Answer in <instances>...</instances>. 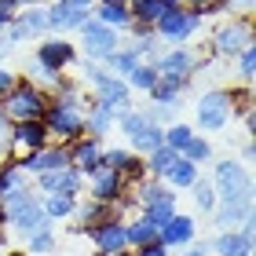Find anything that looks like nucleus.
Wrapping results in <instances>:
<instances>
[{
    "label": "nucleus",
    "instance_id": "45",
    "mask_svg": "<svg viewBox=\"0 0 256 256\" xmlns=\"http://www.w3.org/2000/svg\"><path fill=\"white\" fill-rule=\"evenodd\" d=\"M18 15V4L15 0H0V37H4V30H8V22Z\"/></svg>",
    "mask_w": 256,
    "mask_h": 256
},
{
    "label": "nucleus",
    "instance_id": "31",
    "mask_svg": "<svg viewBox=\"0 0 256 256\" xmlns=\"http://www.w3.org/2000/svg\"><path fill=\"white\" fill-rule=\"evenodd\" d=\"M139 62H143V59H139V55H136L132 48H118V52H114V55H110V59L102 62V66H106L114 77H128V74H132V70H136Z\"/></svg>",
    "mask_w": 256,
    "mask_h": 256
},
{
    "label": "nucleus",
    "instance_id": "51",
    "mask_svg": "<svg viewBox=\"0 0 256 256\" xmlns=\"http://www.w3.org/2000/svg\"><path fill=\"white\" fill-rule=\"evenodd\" d=\"M242 158H246V161H252V158H256V150H252V136H246V146H242Z\"/></svg>",
    "mask_w": 256,
    "mask_h": 256
},
{
    "label": "nucleus",
    "instance_id": "6",
    "mask_svg": "<svg viewBox=\"0 0 256 256\" xmlns=\"http://www.w3.org/2000/svg\"><path fill=\"white\" fill-rule=\"evenodd\" d=\"M194 114H198V128L202 132H224L230 124V118H234V96L224 88H212L198 99Z\"/></svg>",
    "mask_w": 256,
    "mask_h": 256
},
{
    "label": "nucleus",
    "instance_id": "47",
    "mask_svg": "<svg viewBox=\"0 0 256 256\" xmlns=\"http://www.w3.org/2000/svg\"><path fill=\"white\" fill-rule=\"evenodd\" d=\"M220 0H183V8H190V11H202V15H212Z\"/></svg>",
    "mask_w": 256,
    "mask_h": 256
},
{
    "label": "nucleus",
    "instance_id": "1",
    "mask_svg": "<svg viewBox=\"0 0 256 256\" xmlns=\"http://www.w3.org/2000/svg\"><path fill=\"white\" fill-rule=\"evenodd\" d=\"M52 96H44L37 84H30L26 77H18V84L0 99V114L8 121H40L44 110H48Z\"/></svg>",
    "mask_w": 256,
    "mask_h": 256
},
{
    "label": "nucleus",
    "instance_id": "26",
    "mask_svg": "<svg viewBox=\"0 0 256 256\" xmlns=\"http://www.w3.org/2000/svg\"><path fill=\"white\" fill-rule=\"evenodd\" d=\"M92 18L102 22V26H110V30H128L132 26V15H128V4H96L92 8Z\"/></svg>",
    "mask_w": 256,
    "mask_h": 256
},
{
    "label": "nucleus",
    "instance_id": "19",
    "mask_svg": "<svg viewBox=\"0 0 256 256\" xmlns=\"http://www.w3.org/2000/svg\"><path fill=\"white\" fill-rule=\"evenodd\" d=\"M106 220H121V216H118V208H114V205L96 202V198H88L84 205L77 202V208H74V230H88L96 224H106Z\"/></svg>",
    "mask_w": 256,
    "mask_h": 256
},
{
    "label": "nucleus",
    "instance_id": "7",
    "mask_svg": "<svg viewBox=\"0 0 256 256\" xmlns=\"http://www.w3.org/2000/svg\"><path fill=\"white\" fill-rule=\"evenodd\" d=\"M77 33H80V48H84V59H92V62H106L110 55L121 48V33H118V30H110V26H102V22H96V18H88Z\"/></svg>",
    "mask_w": 256,
    "mask_h": 256
},
{
    "label": "nucleus",
    "instance_id": "20",
    "mask_svg": "<svg viewBox=\"0 0 256 256\" xmlns=\"http://www.w3.org/2000/svg\"><path fill=\"white\" fill-rule=\"evenodd\" d=\"M118 128V114L114 110H106V106H99L96 99L84 106V136H92V139H102L106 132H114Z\"/></svg>",
    "mask_w": 256,
    "mask_h": 256
},
{
    "label": "nucleus",
    "instance_id": "35",
    "mask_svg": "<svg viewBox=\"0 0 256 256\" xmlns=\"http://www.w3.org/2000/svg\"><path fill=\"white\" fill-rule=\"evenodd\" d=\"M190 139H194V128H190V124H183V121H172V124H165V146H168V150L183 154V146H187Z\"/></svg>",
    "mask_w": 256,
    "mask_h": 256
},
{
    "label": "nucleus",
    "instance_id": "37",
    "mask_svg": "<svg viewBox=\"0 0 256 256\" xmlns=\"http://www.w3.org/2000/svg\"><path fill=\"white\" fill-rule=\"evenodd\" d=\"M22 242H26V256H48V252H55V230L52 227H44V230H37V234H30Z\"/></svg>",
    "mask_w": 256,
    "mask_h": 256
},
{
    "label": "nucleus",
    "instance_id": "50",
    "mask_svg": "<svg viewBox=\"0 0 256 256\" xmlns=\"http://www.w3.org/2000/svg\"><path fill=\"white\" fill-rule=\"evenodd\" d=\"M208 249L205 246H187V249H180V256H205Z\"/></svg>",
    "mask_w": 256,
    "mask_h": 256
},
{
    "label": "nucleus",
    "instance_id": "32",
    "mask_svg": "<svg viewBox=\"0 0 256 256\" xmlns=\"http://www.w3.org/2000/svg\"><path fill=\"white\" fill-rule=\"evenodd\" d=\"M26 80L30 84H37L44 96H55V88H59V80H62V74H52V70H44L40 62H30V70H26Z\"/></svg>",
    "mask_w": 256,
    "mask_h": 256
},
{
    "label": "nucleus",
    "instance_id": "39",
    "mask_svg": "<svg viewBox=\"0 0 256 256\" xmlns=\"http://www.w3.org/2000/svg\"><path fill=\"white\" fill-rule=\"evenodd\" d=\"M180 158H187L190 165H198V168H202L205 161L212 158V143H208V139H202V136L194 132V139H190L187 146H183V154H180Z\"/></svg>",
    "mask_w": 256,
    "mask_h": 256
},
{
    "label": "nucleus",
    "instance_id": "55",
    "mask_svg": "<svg viewBox=\"0 0 256 256\" xmlns=\"http://www.w3.org/2000/svg\"><path fill=\"white\" fill-rule=\"evenodd\" d=\"M96 4H128V0H96Z\"/></svg>",
    "mask_w": 256,
    "mask_h": 256
},
{
    "label": "nucleus",
    "instance_id": "54",
    "mask_svg": "<svg viewBox=\"0 0 256 256\" xmlns=\"http://www.w3.org/2000/svg\"><path fill=\"white\" fill-rule=\"evenodd\" d=\"M161 4H165V8H180L183 0H161Z\"/></svg>",
    "mask_w": 256,
    "mask_h": 256
},
{
    "label": "nucleus",
    "instance_id": "13",
    "mask_svg": "<svg viewBox=\"0 0 256 256\" xmlns=\"http://www.w3.org/2000/svg\"><path fill=\"white\" fill-rule=\"evenodd\" d=\"M128 194V183L121 172H114V168H96L88 176V198H96V202H106V205H118L121 198Z\"/></svg>",
    "mask_w": 256,
    "mask_h": 256
},
{
    "label": "nucleus",
    "instance_id": "3",
    "mask_svg": "<svg viewBox=\"0 0 256 256\" xmlns=\"http://www.w3.org/2000/svg\"><path fill=\"white\" fill-rule=\"evenodd\" d=\"M208 183L216 187L220 202H252V180H249L246 161H234V158L216 161L212 180H208Z\"/></svg>",
    "mask_w": 256,
    "mask_h": 256
},
{
    "label": "nucleus",
    "instance_id": "57",
    "mask_svg": "<svg viewBox=\"0 0 256 256\" xmlns=\"http://www.w3.org/2000/svg\"><path fill=\"white\" fill-rule=\"evenodd\" d=\"M0 246H4V242H0ZM0 256H4V252H0Z\"/></svg>",
    "mask_w": 256,
    "mask_h": 256
},
{
    "label": "nucleus",
    "instance_id": "52",
    "mask_svg": "<svg viewBox=\"0 0 256 256\" xmlns=\"http://www.w3.org/2000/svg\"><path fill=\"white\" fill-rule=\"evenodd\" d=\"M15 4H18V11H22V8H37L40 0H15Z\"/></svg>",
    "mask_w": 256,
    "mask_h": 256
},
{
    "label": "nucleus",
    "instance_id": "9",
    "mask_svg": "<svg viewBox=\"0 0 256 256\" xmlns=\"http://www.w3.org/2000/svg\"><path fill=\"white\" fill-rule=\"evenodd\" d=\"M84 234L92 238V249H96V256H121V252H132L124 220H106V224H96V227H88Z\"/></svg>",
    "mask_w": 256,
    "mask_h": 256
},
{
    "label": "nucleus",
    "instance_id": "34",
    "mask_svg": "<svg viewBox=\"0 0 256 256\" xmlns=\"http://www.w3.org/2000/svg\"><path fill=\"white\" fill-rule=\"evenodd\" d=\"M172 212H176V198H165V202H158V205H146V208H139V216L146 220V224H154L158 230L172 220Z\"/></svg>",
    "mask_w": 256,
    "mask_h": 256
},
{
    "label": "nucleus",
    "instance_id": "29",
    "mask_svg": "<svg viewBox=\"0 0 256 256\" xmlns=\"http://www.w3.org/2000/svg\"><path fill=\"white\" fill-rule=\"evenodd\" d=\"M124 227H128V246L132 249H143V246H154L158 242V227L146 224L143 216H136L132 224H124Z\"/></svg>",
    "mask_w": 256,
    "mask_h": 256
},
{
    "label": "nucleus",
    "instance_id": "2",
    "mask_svg": "<svg viewBox=\"0 0 256 256\" xmlns=\"http://www.w3.org/2000/svg\"><path fill=\"white\" fill-rule=\"evenodd\" d=\"M202 22H205L202 11H190V8H183V4L180 8H165V11H161V18L154 22V37L165 40L168 48H183L187 40L198 37Z\"/></svg>",
    "mask_w": 256,
    "mask_h": 256
},
{
    "label": "nucleus",
    "instance_id": "53",
    "mask_svg": "<svg viewBox=\"0 0 256 256\" xmlns=\"http://www.w3.org/2000/svg\"><path fill=\"white\" fill-rule=\"evenodd\" d=\"M70 4H77V8H96V0H70Z\"/></svg>",
    "mask_w": 256,
    "mask_h": 256
},
{
    "label": "nucleus",
    "instance_id": "49",
    "mask_svg": "<svg viewBox=\"0 0 256 256\" xmlns=\"http://www.w3.org/2000/svg\"><path fill=\"white\" fill-rule=\"evenodd\" d=\"M8 132H11V121L0 114V158L4 154H11V146H8Z\"/></svg>",
    "mask_w": 256,
    "mask_h": 256
},
{
    "label": "nucleus",
    "instance_id": "8",
    "mask_svg": "<svg viewBox=\"0 0 256 256\" xmlns=\"http://www.w3.org/2000/svg\"><path fill=\"white\" fill-rule=\"evenodd\" d=\"M33 62H40L44 70H52V74H66V70L77 62V44L66 40L62 33H52V37H44V40L37 44Z\"/></svg>",
    "mask_w": 256,
    "mask_h": 256
},
{
    "label": "nucleus",
    "instance_id": "22",
    "mask_svg": "<svg viewBox=\"0 0 256 256\" xmlns=\"http://www.w3.org/2000/svg\"><path fill=\"white\" fill-rule=\"evenodd\" d=\"M252 246H256V242L246 238L242 230H220L208 249H212L216 256H252Z\"/></svg>",
    "mask_w": 256,
    "mask_h": 256
},
{
    "label": "nucleus",
    "instance_id": "28",
    "mask_svg": "<svg viewBox=\"0 0 256 256\" xmlns=\"http://www.w3.org/2000/svg\"><path fill=\"white\" fill-rule=\"evenodd\" d=\"M180 154H176V150H168L165 143H161L158 150H150V154L143 158V168H146V176H154V180H161V176H165V172L172 168V161H176Z\"/></svg>",
    "mask_w": 256,
    "mask_h": 256
},
{
    "label": "nucleus",
    "instance_id": "40",
    "mask_svg": "<svg viewBox=\"0 0 256 256\" xmlns=\"http://www.w3.org/2000/svg\"><path fill=\"white\" fill-rule=\"evenodd\" d=\"M18 183H26V172L18 168L15 158H4L0 161V194H8L11 187H18Z\"/></svg>",
    "mask_w": 256,
    "mask_h": 256
},
{
    "label": "nucleus",
    "instance_id": "21",
    "mask_svg": "<svg viewBox=\"0 0 256 256\" xmlns=\"http://www.w3.org/2000/svg\"><path fill=\"white\" fill-rule=\"evenodd\" d=\"M246 216H252V202H220L212 208V220L220 230H238Z\"/></svg>",
    "mask_w": 256,
    "mask_h": 256
},
{
    "label": "nucleus",
    "instance_id": "43",
    "mask_svg": "<svg viewBox=\"0 0 256 256\" xmlns=\"http://www.w3.org/2000/svg\"><path fill=\"white\" fill-rule=\"evenodd\" d=\"M106 74H110V70L102 66V62H92V59H84V62H80V77H77V80H80V84H92V88H96V84H99V80L106 77Z\"/></svg>",
    "mask_w": 256,
    "mask_h": 256
},
{
    "label": "nucleus",
    "instance_id": "46",
    "mask_svg": "<svg viewBox=\"0 0 256 256\" xmlns=\"http://www.w3.org/2000/svg\"><path fill=\"white\" fill-rule=\"evenodd\" d=\"M15 84H18V74H11V70H4V66H0V99H4V96H8V92L15 88Z\"/></svg>",
    "mask_w": 256,
    "mask_h": 256
},
{
    "label": "nucleus",
    "instance_id": "42",
    "mask_svg": "<svg viewBox=\"0 0 256 256\" xmlns=\"http://www.w3.org/2000/svg\"><path fill=\"white\" fill-rule=\"evenodd\" d=\"M234 59H238V80L242 84H252V77H256V48L249 44V48H242Z\"/></svg>",
    "mask_w": 256,
    "mask_h": 256
},
{
    "label": "nucleus",
    "instance_id": "48",
    "mask_svg": "<svg viewBox=\"0 0 256 256\" xmlns=\"http://www.w3.org/2000/svg\"><path fill=\"white\" fill-rule=\"evenodd\" d=\"M128 256H168V249L161 246V242H154V246H143V249H132Z\"/></svg>",
    "mask_w": 256,
    "mask_h": 256
},
{
    "label": "nucleus",
    "instance_id": "33",
    "mask_svg": "<svg viewBox=\"0 0 256 256\" xmlns=\"http://www.w3.org/2000/svg\"><path fill=\"white\" fill-rule=\"evenodd\" d=\"M158 77H161V74L154 70V62H139L124 80H128V88H132V92H150V88L158 84Z\"/></svg>",
    "mask_w": 256,
    "mask_h": 256
},
{
    "label": "nucleus",
    "instance_id": "30",
    "mask_svg": "<svg viewBox=\"0 0 256 256\" xmlns=\"http://www.w3.org/2000/svg\"><path fill=\"white\" fill-rule=\"evenodd\" d=\"M161 11H165L161 0H128V15H132V22H146V26H154V22L161 18Z\"/></svg>",
    "mask_w": 256,
    "mask_h": 256
},
{
    "label": "nucleus",
    "instance_id": "17",
    "mask_svg": "<svg viewBox=\"0 0 256 256\" xmlns=\"http://www.w3.org/2000/svg\"><path fill=\"white\" fill-rule=\"evenodd\" d=\"M70 165L77 172H84V180H88L96 168H102V143L92 139V136L74 139V143H70Z\"/></svg>",
    "mask_w": 256,
    "mask_h": 256
},
{
    "label": "nucleus",
    "instance_id": "36",
    "mask_svg": "<svg viewBox=\"0 0 256 256\" xmlns=\"http://www.w3.org/2000/svg\"><path fill=\"white\" fill-rule=\"evenodd\" d=\"M18 18H22V26H26L30 37H44V33H48V15H44V4L18 11Z\"/></svg>",
    "mask_w": 256,
    "mask_h": 256
},
{
    "label": "nucleus",
    "instance_id": "41",
    "mask_svg": "<svg viewBox=\"0 0 256 256\" xmlns=\"http://www.w3.org/2000/svg\"><path fill=\"white\" fill-rule=\"evenodd\" d=\"M150 118H146V114L143 110H132V106H128V110H121L118 114V132H124V136H136L139 132V128H143Z\"/></svg>",
    "mask_w": 256,
    "mask_h": 256
},
{
    "label": "nucleus",
    "instance_id": "10",
    "mask_svg": "<svg viewBox=\"0 0 256 256\" xmlns=\"http://www.w3.org/2000/svg\"><path fill=\"white\" fill-rule=\"evenodd\" d=\"M48 143H52V136H48V128H44V121H11V132H8L11 158L30 154V150H40Z\"/></svg>",
    "mask_w": 256,
    "mask_h": 256
},
{
    "label": "nucleus",
    "instance_id": "15",
    "mask_svg": "<svg viewBox=\"0 0 256 256\" xmlns=\"http://www.w3.org/2000/svg\"><path fill=\"white\" fill-rule=\"evenodd\" d=\"M194 238H198V224H194V216H183L180 208L172 212L168 224L158 230V242H161L165 249H187V246H194Z\"/></svg>",
    "mask_w": 256,
    "mask_h": 256
},
{
    "label": "nucleus",
    "instance_id": "27",
    "mask_svg": "<svg viewBox=\"0 0 256 256\" xmlns=\"http://www.w3.org/2000/svg\"><path fill=\"white\" fill-rule=\"evenodd\" d=\"M40 208H44V216H48V224H59V220H74L77 198H66V194H40Z\"/></svg>",
    "mask_w": 256,
    "mask_h": 256
},
{
    "label": "nucleus",
    "instance_id": "44",
    "mask_svg": "<svg viewBox=\"0 0 256 256\" xmlns=\"http://www.w3.org/2000/svg\"><path fill=\"white\" fill-rule=\"evenodd\" d=\"M18 40H30V33H26V26H22V18L15 15L8 22V30H4V44H18Z\"/></svg>",
    "mask_w": 256,
    "mask_h": 256
},
{
    "label": "nucleus",
    "instance_id": "24",
    "mask_svg": "<svg viewBox=\"0 0 256 256\" xmlns=\"http://www.w3.org/2000/svg\"><path fill=\"white\" fill-rule=\"evenodd\" d=\"M161 143H165V128L154 124V121H146L136 136H128V150H132V154H139V158H146L150 150H158Z\"/></svg>",
    "mask_w": 256,
    "mask_h": 256
},
{
    "label": "nucleus",
    "instance_id": "14",
    "mask_svg": "<svg viewBox=\"0 0 256 256\" xmlns=\"http://www.w3.org/2000/svg\"><path fill=\"white\" fill-rule=\"evenodd\" d=\"M44 15H48V33H70V30H80L92 18V8H77L70 0H52L44 8Z\"/></svg>",
    "mask_w": 256,
    "mask_h": 256
},
{
    "label": "nucleus",
    "instance_id": "11",
    "mask_svg": "<svg viewBox=\"0 0 256 256\" xmlns=\"http://www.w3.org/2000/svg\"><path fill=\"white\" fill-rule=\"evenodd\" d=\"M40 194H66V198H80V190H84V172H77L74 165L66 168H55V172H40L37 176V187Z\"/></svg>",
    "mask_w": 256,
    "mask_h": 256
},
{
    "label": "nucleus",
    "instance_id": "4",
    "mask_svg": "<svg viewBox=\"0 0 256 256\" xmlns=\"http://www.w3.org/2000/svg\"><path fill=\"white\" fill-rule=\"evenodd\" d=\"M252 18L249 15H230L227 22H220V26L212 30V55H220V59H234V55L242 48H249L252 44Z\"/></svg>",
    "mask_w": 256,
    "mask_h": 256
},
{
    "label": "nucleus",
    "instance_id": "16",
    "mask_svg": "<svg viewBox=\"0 0 256 256\" xmlns=\"http://www.w3.org/2000/svg\"><path fill=\"white\" fill-rule=\"evenodd\" d=\"M92 99H96L99 106H106V110H114V114H121V110H128L132 88H128V80H124V77H114V74H106V77H102L96 88H92Z\"/></svg>",
    "mask_w": 256,
    "mask_h": 256
},
{
    "label": "nucleus",
    "instance_id": "23",
    "mask_svg": "<svg viewBox=\"0 0 256 256\" xmlns=\"http://www.w3.org/2000/svg\"><path fill=\"white\" fill-rule=\"evenodd\" d=\"M190 80H180V77H158V84L146 92L154 99V106H180V96L187 92Z\"/></svg>",
    "mask_w": 256,
    "mask_h": 256
},
{
    "label": "nucleus",
    "instance_id": "12",
    "mask_svg": "<svg viewBox=\"0 0 256 256\" xmlns=\"http://www.w3.org/2000/svg\"><path fill=\"white\" fill-rule=\"evenodd\" d=\"M154 70L161 77H180V80H190L194 70H198V55L183 44V48H165L154 55Z\"/></svg>",
    "mask_w": 256,
    "mask_h": 256
},
{
    "label": "nucleus",
    "instance_id": "56",
    "mask_svg": "<svg viewBox=\"0 0 256 256\" xmlns=\"http://www.w3.org/2000/svg\"><path fill=\"white\" fill-rule=\"evenodd\" d=\"M0 55H4V44H0Z\"/></svg>",
    "mask_w": 256,
    "mask_h": 256
},
{
    "label": "nucleus",
    "instance_id": "5",
    "mask_svg": "<svg viewBox=\"0 0 256 256\" xmlns=\"http://www.w3.org/2000/svg\"><path fill=\"white\" fill-rule=\"evenodd\" d=\"M40 121L55 143H74V139L84 136V106H66V102L52 99Z\"/></svg>",
    "mask_w": 256,
    "mask_h": 256
},
{
    "label": "nucleus",
    "instance_id": "38",
    "mask_svg": "<svg viewBox=\"0 0 256 256\" xmlns=\"http://www.w3.org/2000/svg\"><path fill=\"white\" fill-rule=\"evenodd\" d=\"M190 194H194V205L202 208L205 216H212V208L220 205V198H216V187H212V183H208V180H198L194 187H190Z\"/></svg>",
    "mask_w": 256,
    "mask_h": 256
},
{
    "label": "nucleus",
    "instance_id": "18",
    "mask_svg": "<svg viewBox=\"0 0 256 256\" xmlns=\"http://www.w3.org/2000/svg\"><path fill=\"white\" fill-rule=\"evenodd\" d=\"M8 227L15 230L18 238H30V234H37V230L52 227V224H48V216H44V208H40V194L33 198V202H26V205H22L18 212L8 220Z\"/></svg>",
    "mask_w": 256,
    "mask_h": 256
},
{
    "label": "nucleus",
    "instance_id": "58",
    "mask_svg": "<svg viewBox=\"0 0 256 256\" xmlns=\"http://www.w3.org/2000/svg\"><path fill=\"white\" fill-rule=\"evenodd\" d=\"M121 256H128V252H121Z\"/></svg>",
    "mask_w": 256,
    "mask_h": 256
},
{
    "label": "nucleus",
    "instance_id": "25",
    "mask_svg": "<svg viewBox=\"0 0 256 256\" xmlns=\"http://www.w3.org/2000/svg\"><path fill=\"white\" fill-rule=\"evenodd\" d=\"M198 180H202V176H198V165H190L187 158H176V161H172V168L161 176V183L172 187V190H190Z\"/></svg>",
    "mask_w": 256,
    "mask_h": 256
}]
</instances>
